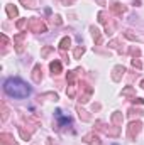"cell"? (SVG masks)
Returning a JSON list of instances; mask_svg holds the SVG:
<instances>
[{"label": "cell", "mask_w": 144, "mask_h": 145, "mask_svg": "<svg viewBox=\"0 0 144 145\" xmlns=\"http://www.w3.org/2000/svg\"><path fill=\"white\" fill-rule=\"evenodd\" d=\"M3 89L9 96H14V98H27L31 95V86L27 83H24L22 79L19 78H9L5 83H3Z\"/></svg>", "instance_id": "1"}, {"label": "cell", "mask_w": 144, "mask_h": 145, "mask_svg": "<svg viewBox=\"0 0 144 145\" xmlns=\"http://www.w3.org/2000/svg\"><path fill=\"white\" fill-rule=\"evenodd\" d=\"M51 69H53V71H54V69H56V71H58V69H59V64H58V63H56V64H54V63H53V64H51Z\"/></svg>", "instance_id": "2"}]
</instances>
